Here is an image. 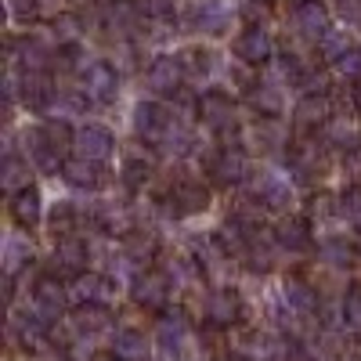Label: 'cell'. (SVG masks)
<instances>
[{"instance_id": "cell-1", "label": "cell", "mask_w": 361, "mask_h": 361, "mask_svg": "<svg viewBox=\"0 0 361 361\" xmlns=\"http://www.w3.org/2000/svg\"><path fill=\"white\" fill-rule=\"evenodd\" d=\"M130 123H134V134H137L145 145H166V137H170L173 127H177V119H173V112H170L166 105H159V102H137Z\"/></svg>"}, {"instance_id": "cell-2", "label": "cell", "mask_w": 361, "mask_h": 361, "mask_svg": "<svg viewBox=\"0 0 361 361\" xmlns=\"http://www.w3.org/2000/svg\"><path fill=\"white\" fill-rule=\"evenodd\" d=\"M202 318L209 329H235L246 318V304L238 289H214L202 304Z\"/></svg>"}, {"instance_id": "cell-3", "label": "cell", "mask_w": 361, "mask_h": 361, "mask_svg": "<svg viewBox=\"0 0 361 361\" xmlns=\"http://www.w3.org/2000/svg\"><path fill=\"white\" fill-rule=\"evenodd\" d=\"M250 192H253V199H257L260 206H267V209H282V214H289V209H293V180H289L286 173H279V170H260V173H253Z\"/></svg>"}, {"instance_id": "cell-4", "label": "cell", "mask_w": 361, "mask_h": 361, "mask_svg": "<svg viewBox=\"0 0 361 361\" xmlns=\"http://www.w3.org/2000/svg\"><path fill=\"white\" fill-rule=\"evenodd\" d=\"M195 116H199V123L209 127L214 134L228 137L235 130V102H231V94H224V90H206V94H199Z\"/></svg>"}, {"instance_id": "cell-5", "label": "cell", "mask_w": 361, "mask_h": 361, "mask_svg": "<svg viewBox=\"0 0 361 361\" xmlns=\"http://www.w3.org/2000/svg\"><path fill=\"white\" fill-rule=\"evenodd\" d=\"M209 202H214V192H209L206 180H177V185L166 192V199H163V206L170 209L173 217L202 214V209H209Z\"/></svg>"}, {"instance_id": "cell-6", "label": "cell", "mask_w": 361, "mask_h": 361, "mask_svg": "<svg viewBox=\"0 0 361 361\" xmlns=\"http://www.w3.org/2000/svg\"><path fill=\"white\" fill-rule=\"evenodd\" d=\"M73 152L87 163H109L112 152H116V137L102 123H80L76 137H73Z\"/></svg>"}, {"instance_id": "cell-7", "label": "cell", "mask_w": 361, "mask_h": 361, "mask_svg": "<svg viewBox=\"0 0 361 361\" xmlns=\"http://www.w3.org/2000/svg\"><path fill=\"white\" fill-rule=\"evenodd\" d=\"M80 90L87 94V102H94V105L116 102V94H119V73H116V66H109V62H90V66L80 73Z\"/></svg>"}, {"instance_id": "cell-8", "label": "cell", "mask_w": 361, "mask_h": 361, "mask_svg": "<svg viewBox=\"0 0 361 361\" xmlns=\"http://www.w3.org/2000/svg\"><path fill=\"white\" fill-rule=\"evenodd\" d=\"M209 180L214 185H224V188H235V185H246V180H253V166H250V156L243 152V148H221L214 166H209Z\"/></svg>"}, {"instance_id": "cell-9", "label": "cell", "mask_w": 361, "mask_h": 361, "mask_svg": "<svg viewBox=\"0 0 361 361\" xmlns=\"http://www.w3.org/2000/svg\"><path fill=\"white\" fill-rule=\"evenodd\" d=\"M116 296V282L109 275H102V271H83V275H76L69 282V304L83 307V304H112Z\"/></svg>"}, {"instance_id": "cell-10", "label": "cell", "mask_w": 361, "mask_h": 361, "mask_svg": "<svg viewBox=\"0 0 361 361\" xmlns=\"http://www.w3.org/2000/svg\"><path fill=\"white\" fill-rule=\"evenodd\" d=\"M231 51H235L238 62H246V66H267L271 58H275V40H271V33L264 25H246L243 33L235 37Z\"/></svg>"}, {"instance_id": "cell-11", "label": "cell", "mask_w": 361, "mask_h": 361, "mask_svg": "<svg viewBox=\"0 0 361 361\" xmlns=\"http://www.w3.org/2000/svg\"><path fill=\"white\" fill-rule=\"evenodd\" d=\"M8 333H11V340H18L29 354H33V350H44L47 347L51 325H47V318L40 311H15L11 322H8Z\"/></svg>"}, {"instance_id": "cell-12", "label": "cell", "mask_w": 361, "mask_h": 361, "mask_svg": "<svg viewBox=\"0 0 361 361\" xmlns=\"http://www.w3.org/2000/svg\"><path fill=\"white\" fill-rule=\"evenodd\" d=\"M180 80H185L180 54H159L145 69V87L152 90V94H180Z\"/></svg>"}, {"instance_id": "cell-13", "label": "cell", "mask_w": 361, "mask_h": 361, "mask_svg": "<svg viewBox=\"0 0 361 361\" xmlns=\"http://www.w3.org/2000/svg\"><path fill=\"white\" fill-rule=\"evenodd\" d=\"M25 159L44 173H62V166H66V152L54 148V141L44 134V127L25 130Z\"/></svg>"}, {"instance_id": "cell-14", "label": "cell", "mask_w": 361, "mask_h": 361, "mask_svg": "<svg viewBox=\"0 0 361 361\" xmlns=\"http://www.w3.org/2000/svg\"><path fill=\"white\" fill-rule=\"evenodd\" d=\"M235 354L238 361H275L282 354V340L271 336L267 329H246L235 336Z\"/></svg>"}, {"instance_id": "cell-15", "label": "cell", "mask_w": 361, "mask_h": 361, "mask_svg": "<svg viewBox=\"0 0 361 361\" xmlns=\"http://www.w3.org/2000/svg\"><path fill=\"white\" fill-rule=\"evenodd\" d=\"M170 275L166 271H141L134 279V304L148 307V311H163L170 304Z\"/></svg>"}, {"instance_id": "cell-16", "label": "cell", "mask_w": 361, "mask_h": 361, "mask_svg": "<svg viewBox=\"0 0 361 361\" xmlns=\"http://www.w3.org/2000/svg\"><path fill=\"white\" fill-rule=\"evenodd\" d=\"M185 22L199 33H224L228 25V4L224 0H188Z\"/></svg>"}, {"instance_id": "cell-17", "label": "cell", "mask_w": 361, "mask_h": 361, "mask_svg": "<svg viewBox=\"0 0 361 361\" xmlns=\"http://www.w3.org/2000/svg\"><path fill=\"white\" fill-rule=\"evenodd\" d=\"M293 22H296V29H300V37H307V40H322L329 29V8L322 4V0H300L296 4V11H293Z\"/></svg>"}, {"instance_id": "cell-18", "label": "cell", "mask_w": 361, "mask_h": 361, "mask_svg": "<svg viewBox=\"0 0 361 361\" xmlns=\"http://www.w3.org/2000/svg\"><path fill=\"white\" fill-rule=\"evenodd\" d=\"M66 304H69V286H62V282L51 279V275L37 279V286H33V307L44 318H62Z\"/></svg>"}, {"instance_id": "cell-19", "label": "cell", "mask_w": 361, "mask_h": 361, "mask_svg": "<svg viewBox=\"0 0 361 361\" xmlns=\"http://www.w3.org/2000/svg\"><path fill=\"white\" fill-rule=\"evenodd\" d=\"M329 119H333V102H329V94H300V102L293 109V123L300 130L325 127Z\"/></svg>"}, {"instance_id": "cell-20", "label": "cell", "mask_w": 361, "mask_h": 361, "mask_svg": "<svg viewBox=\"0 0 361 361\" xmlns=\"http://www.w3.org/2000/svg\"><path fill=\"white\" fill-rule=\"evenodd\" d=\"M311 221L307 217H300V214H286L275 228V243L289 253H307L311 250Z\"/></svg>"}, {"instance_id": "cell-21", "label": "cell", "mask_w": 361, "mask_h": 361, "mask_svg": "<svg viewBox=\"0 0 361 361\" xmlns=\"http://www.w3.org/2000/svg\"><path fill=\"white\" fill-rule=\"evenodd\" d=\"M87 260H90V246H87V238L66 235V238H58V243H54V267L69 271L73 279L87 271Z\"/></svg>"}, {"instance_id": "cell-22", "label": "cell", "mask_w": 361, "mask_h": 361, "mask_svg": "<svg viewBox=\"0 0 361 361\" xmlns=\"http://www.w3.org/2000/svg\"><path fill=\"white\" fill-rule=\"evenodd\" d=\"M62 180L69 188H80V192H98L105 185V170H102V163H87V159L73 156L62 166Z\"/></svg>"}, {"instance_id": "cell-23", "label": "cell", "mask_w": 361, "mask_h": 361, "mask_svg": "<svg viewBox=\"0 0 361 361\" xmlns=\"http://www.w3.org/2000/svg\"><path fill=\"white\" fill-rule=\"evenodd\" d=\"M109 354L116 361H148V354H152V340H148L141 329H119V333L112 336V347Z\"/></svg>"}, {"instance_id": "cell-24", "label": "cell", "mask_w": 361, "mask_h": 361, "mask_svg": "<svg viewBox=\"0 0 361 361\" xmlns=\"http://www.w3.org/2000/svg\"><path fill=\"white\" fill-rule=\"evenodd\" d=\"M282 300H286V307L293 314H314L318 311V289L307 282V279H300V275H289L282 282Z\"/></svg>"}, {"instance_id": "cell-25", "label": "cell", "mask_w": 361, "mask_h": 361, "mask_svg": "<svg viewBox=\"0 0 361 361\" xmlns=\"http://www.w3.org/2000/svg\"><path fill=\"white\" fill-rule=\"evenodd\" d=\"M11 217H15L18 228L33 231V228L44 221V199H40V192H37V188L15 192V195H11Z\"/></svg>"}, {"instance_id": "cell-26", "label": "cell", "mask_w": 361, "mask_h": 361, "mask_svg": "<svg viewBox=\"0 0 361 361\" xmlns=\"http://www.w3.org/2000/svg\"><path fill=\"white\" fill-rule=\"evenodd\" d=\"M119 253H123L127 264L148 271V267H152V260H156V253H159V243H156V235H148V231H130L123 238V246H119Z\"/></svg>"}, {"instance_id": "cell-27", "label": "cell", "mask_w": 361, "mask_h": 361, "mask_svg": "<svg viewBox=\"0 0 361 361\" xmlns=\"http://www.w3.org/2000/svg\"><path fill=\"white\" fill-rule=\"evenodd\" d=\"M69 325H73V333H76V336H94V333H102L105 325H112V307H105V304H83V307H73Z\"/></svg>"}, {"instance_id": "cell-28", "label": "cell", "mask_w": 361, "mask_h": 361, "mask_svg": "<svg viewBox=\"0 0 361 361\" xmlns=\"http://www.w3.org/2000/svg\"><path fill=\"white\" fill-rule=\"evenodd\" d=\"M58 98V87L47 73H25L22 76V102L29 109H51Z\"/></svg>"}, {"instance_id": "cell-29", "label": "cell", "mask_w": 361, "mask_h": 361, "mask_svg": "<svg viewBox=\"0 0 361 361\" xmlns=\"http://www.w3.org/2000/svg\"><path fill=\"white\" fill-rule=\"evenodd\" d=\"M185 329H188L185 311H170V314L159 322V350L170 354V357L185 350Z\"/></svg>"}, {"instance_id": "cell-30", "label": "cell", "mask_w": 361, "mask_h": 361, "mask_svg": "<svg viewBox=\"0 0 361 361\" xmlns=\"http://www.w3.org/2000/svg\"><path fill=\"white\" fill-rule=\"evenodd\" d=\"M29 177H33V170H29V159L8 152V156H4V166H0V185L15 195V192H22V188H33V185H29Z\"/></svg>"}, {"instance_id": "cell-31", "label": "cell", "mask_w": 361, "mask_h": 361, "mask_svg": "<svg viewBox=\"0 0 361 361\" xmlns=\"http://www.w3.org/2000/svg\"><path fill=\"white\" fill-rule=\"evenodd\" d=\"M250 105L260 112V119H279V112H282V90L279 87H271V83H260V87H253L250 90Z\"/></svg>"}, {"instance_id": "cell-32", "label": "cell", "mask_w": 361, "mask_h": 361, "mask_svg": "<svg viewBox=\"0 0 361 361\" xmlns=\"http://www.w3.org/2000/svg\"><path fill=\"white\" fill-rule=\"evenodd\" d=\"M51 37L58 40V47H76L80 37H83V22H80V15H73V11L58 15V18L51 22Z\"/></svg>"}, {"instance_id": "cell-33", "label": "cell", "mask_w": 361, "mask_h": 361, "mask_svg": "<svg viewBox=\"0 0 361 361\" xmlns=\"http://www.w3.org/2000/svg\"><path fill=\"white\" fill-rule=\"evenodd\" d=\"M325 137H329V145H336L340 152H354V148L361 145V134L347 123V119H329V123H325Z\"/></svg>"}, {"instance_id": "cell-34", "label": "cell", "mask_w": 361, "mask_h": 361, "mask_svg": "<svg viewBox=\"0 0 361 361\" xmlns=\"http://www.w3.org/2000/svg\"><path fill=\"white\" fill-rule=\"evenodd\" d=\"M137 18H141V8L127 4V0H116V4L105 8V25L116 29V33H127V29H130Z\"/></svg>"}, {"instance_id": "cell-35", "label": "cell", "mask_w": 361, "mask_h": 361, "mask_svg": "<svg viewBox=\"0 0 361 361\" xmlns=\"http://www.w3.org/2000/svg\"><path fill=\"white\" fill-rule=\"evenodd\" d=\"M318 257H322L329 267H347L357 253H354V246L347 243V238H325V243L318 246Z\"/></svg>"}, {"instance_id": "cell-36", "label": "cell", "mask_w": 361, "mask_h": 361, "mask_svg": "<svg viewBox=\"0 0 361 361\" xmlns=\"http://www.w3.org/2000/svg\"><path fill=\"white\" fill-rule=\"evenodd\" d=\"M76 221H80V214H76V206H73V202H54V206H51V214H47V224H51V231H54L58 238L73 235Z\"/></svg>"}, {"instance_id": "cell-37", "label": "cell", "mask_w": 361, "mask_h": 361, "mask_svg": "<svg viewBox=\"0 0 361 361\" xmlns=\"http://www.w3.org/2000/svg\"><path fill=\"white\" fill-rule=\"evenodd\" d=\"M340 322L350 333H361V286H350L340 300Z\"/></svg>"}, {"instance_id": "cell-38", "label": "cell", "mask_w": 361, "mask_h": 361, "mask_svg": "<svg viewBox=\"0 0 361 361\" xmlns=\"http://www.w3.org/2000/svg\"><path fill=\"white\" fill-rule=\"evenodd\" d=\"M29 243H22V238H8L4 243V275L8 279H15L22 267H29Z\"/></svg>"}, {"instance_id": "cell-39", "label": "cell", "mask_w": 361, "mask_h": 361, "mask_svg": "<svg viewBox=\"0 0 361 361\" xmlns=\"http://www.w3.org/2000/svg\"><path fill=\"white\" fill-rule=\"evenodd\" d=\"M166 275H170L173 286H192V282H199V275H202V264H199L195 257H173Z\"/></svg>"}, {"instance_id": "cell-40", "label": "cell", "mask_w": 361, "mask_h": 361, "mask_svg": "<svg viewBox=\"0 0 361 361\" xmlns=\"http://www.w3.org/2000/svg\"><path fill=\"white\" fill-rule=\"evenodd\" d=\"M350 51V40H347V33H343V29H329V33L318 40V54L325 58V62H340V58Z\"/></svg>"}, {"instance_id": "cell-41", "label": "cell", "mask_w": 361, "mask_h": 361, "mask_svg": "<svg viewBox=\"0 0 361 361\" xmlns=\"http://www.w3.org/2000/svg\"><path fill=\"white\" fill-rule=\"evenodd\" d=\"M180 66H185V76H209L214 73V51L192 47V51L180 54Z\"/></svg>"}, {"instance_id": "cell-42", "label": "cell", "mask_w": 361, "mask_h": 361, "mask_svg": "<svg viewBox=\"0 0 361 361\" xmlns=\"http://www.w3.org/2000/svg\"><path fill=\"white\" fill-rule=\"evenodd\" d=\"M119 180H123L127 188H145L148 180H152V166H148L145 159H127V163H123V173H119Z\"/></svg>"}, {"instance_id": "cell-43", "label": "cell", "mask_w": 361, "mask_h": 361, "mask_svg": "<svg viewBox=\"0 0 361 361\" xmlns=\"http://www.w3.org/2000/svg\"><path fill=\"white\" fill-rule=\"evenodd\" d=\"M340 206H343V217H347L354 228H361V185H350V188L340 195Z\"/></svg>"}, {"instance_id": "cell-44", "label": "cell", "mask_w": 361, "mask_h": 361, "mask_svg": "<svg viewBox=\"0 0 361 361\" xmlns=\"http://www.w3.org/2000/svg\"><path fill=\"white\" fill-rule=\"evenodd\" d=\"M257 141H260L264 148H282V145H286V134H282V127H279V119H260Z\"/></svg>"}, {"instance_id": "cell-45", "label": "cell", "mask_w": 361, "mask_h": 361, "mask_svg": "<svg viewBox=\"0 0 361 361\" xmlns=\"http://www.w3.org/2000/svg\"><path fill=\"white\" fill-rule=\"evenodd\" d=\"M336 76L361 83V47H350V51L340 58V62H336Z\"/></svg>"}, {"instance_id": "cell-46", "label": "cell", "mask_w": 361, "mask_h": 361, "mask_svg": "<svg viewBox=\"0 0 361 361\" xmlns=\"http://www.w3.org/2000/svg\"><path fill=\"white\" fill-rule=\"evenodd\" d=\"M336 214H343V206H340L336 195H318L311 202V217H318V221H333Z\"/></svg>"}, {"instance_id": "cell-47", "label": "cell", "mask_w": 361, "mask_h": 361, "mask_svg": "<svg viewBox=\"0 0 361 361\" xmlns=\"http://www.w3.org/2000/svg\"><path fill=\"white\" fill-rule=\"evenodd\" d=\"M37 0H8V15L15 22H29V18H37Z\"/></svg>"}, {"instance_id": "cell-48", "label": "cell", "mask_w": 361, "mask_h": 361, "mask_svg": "<svg viewBox=\"0 0 361 361\" xmlns=\"http://www.w3.org/2000/svg\"><path fill=\"white\" fill-rule=\"evenodd\" d=\"M336 11L347 25H361V0H336Z\"/></svg>"}, {"instance_id": "cell-49", "label": "cell", "mask_w": 361, "mask_h": 361, "mask_svg": "<svg viewBox=\"0 0 361 361\" xmlns=\"http://www.w3.org/2000/svg\"><path fill=\"white\" fill-rule=\"evenodd\" d=\"M347 170L354 177V185H361V145L354 148V152H347Z\"/></svg>"}, {"instance_id": "cell-50", "label": "cell", "mask_w": 361, "mask_h": 361, "mask_svg": "<svg viewBox=\"0 0 361 361\" xmlns=\"http://www.w3.org/2000/svg\"><path fill=\"white\" fill-rule=\"evenodd\" d=\"M350 102H354V109L361 112V83H354V90H350Z\"/></svg>"}, {"instance_id": "cell-51", "label": "cell", "mask_w": 361, "mask_h": 361, "mask_svg": "<svg viewBox=\"0 0 361 361\" xmlns=\"http://www.w3.org/2000/svg\"><path fill=\"white\" fill-rule=\"evenodd\" d=\"M94 361H116V357H112V354H102V357H94Z\"/></svg>"}, {"instance_id": "cell-52", "label": "cell", "mask_w": 361, "mask_h": 361, "mask_svg": "<svg viewBox=\"0 0 361 361\" xmlns=\"http://www.w3.org/2000/svg\"><path fill=\"white\" fill-rule=\"evenodd\" d=\"M260 4H267V0H260Z\"/></svg>"}]
</instances>
